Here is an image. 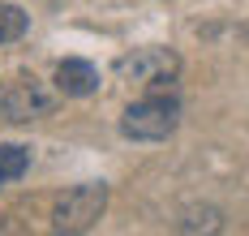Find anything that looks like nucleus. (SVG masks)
<instances>
[{"label": "nucleus", "instance_id": "3", "mask_svg": "<svg viewBox=\"0 0 249 236\" xmlns=\"http://www.w3.org/2000/svg\"><path fill=\"white\" fill-rule=\"evenodd\" d=\"M176 73H180V56L172 48H142L121 60V78H129L142 90H172Z\"/></svg>", "mask_w": 249, "mask_h": 236}, {"label": "nucleus", "instance_id": "5", "mask_svg": "<svg viewBox=\"0 0 249 236\" xmlns=\"http://www.w3.org/2000/svg\"><path fill=\"white\" fill-rule=\"evenodd\" d=\"M56 90H60V95H73V99L95 95V90H99L95 65H86V60H60V69H56Z\"/></svg>", "mask_w": 249, "mask_h": 236}, {"label": "nucleus", "instance_id": "1", "mask_svg": "<svg viewBox=\"0 0 249 236\" xmlns=\"http://www.w3.org/2000/svg\"><path fill=\"white\" fill-rule=\"evenodd\" d=\"M176 125H180V107H176L172 90H168V95H163V90H150L146 99L129 103V112L121 116V133L133 137V142H159V137H168Z\"/></svg>", "mask_w": 249, "mask_h": 236}, {"label": "nucleus", "instance_id": "7", "mask_svg": "<svg viewBox=\"0 0 249 236\" xmlns=\"http://www.w3.org/2000/svg\"><path fill=\"white\" fill-rule=\"evenodd\" d=\"M26 34V13L18 4H0V43H13Z\"/></svg>", "mask_w": 249, "mask_h": 236}, {"label": "nucleus", "instance_id": "6", "mask_svg": "<svg viewBox=\"0 0 249 236\" xmlns=\"http://www.w3.org/2000/svg\"><path fill=\"white\" fill-rule=\"evenodd\" d=\"M26 168H30V155L22 146H0V181H18L26 176Z\"/></svg>", "mask_w": 249, "mask_h": 236}, {"label": "nucleus", "instance_id": "2", "mask_svg": "<svg viewBox=\"0 0 249 236\" xmlns=\"http://www.w3.org/2000/svg\"><path fill=\"white\" fill-rule=\"evenodd\" d=\"M103 206H107V185H73L56 198L52 228L56 232H86L103 219Z\"/></svg>", "mask_w": 249, "mask_h": 236}, {"label": "nucleus", "instance_id": "4", "mask_svg": "<svg viewBox=\"0 0 249 236\" xmlns=\"http://www.w3.org/2000/svg\"><path fill=\"white\" fill-rule=\"evenodd\" d=\"M52 107H56V90H48L39 78H18L0 90V116L13 120V125L39 120V116H48Z\"/></svg>", "mask_w": 249, "mask_h": 236}]
</instances>
